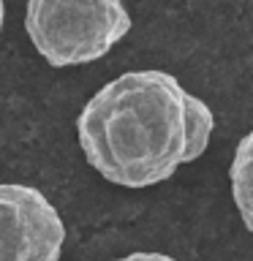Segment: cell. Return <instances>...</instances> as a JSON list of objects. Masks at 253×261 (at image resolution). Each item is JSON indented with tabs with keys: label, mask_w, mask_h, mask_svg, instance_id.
<instances>
[{
	"label": "cell",
	"mask_w": 253,
	"mask_h": 261,
	"mask_svg": "<svg viewBox=\"0 0 253 261\" xmlns=\"http://www.w3.org/2000/svg\"><path fill=\"white\" fill-rule=\"evenodd\" d=\"M185 95L166 71H128L104 85L77 117L87 163L122 188H150L185 163Z\"/></svg>",
	"instance_id": "obj_1"
},
{
	"label": "cell",
	"mask_w": 253,
	"mask_h": 261,
	"mask_svg": "<svg viewBox=\"0 0 253 261\" xmlns=\"http://www.w3.org/2000/svg\"><path fill=\"white\" fill-rule=\"evenodd\" d=\"M24 30L52 68L104 57L131 33L122 0H28Z\"/></svg>",
	"instance_id": "obj_2"
},
{
	"label": "cell",
	"mask_w": 253,
	"mask_h": 261,
	"mask_svg": "<svg viewBox=\"0 0 253 261\" xmlns=\"http://www.w3.org/2000/svg\"><path fill=\"white\" fill-rule=\"evenodd\" d=\"M65 223L38 188L0 182V261H60Z\"/></svg>",
	"instance_id": "obj_3"
},
{
	"label": "cell",
	"mask_w": 253,
	"mask_h": 261,
	"mask_svg": "<svg viewBox=\"0 0 253 261\" xmlns=\"http://www.w3.org/2000/svg\"><path fill=\"white\" fill-rule=\"evenodd\" d=\"M229 179H232L234 207L240 212L245 228L253 231V128L237 144L232 169H229Z\"/></svg>",
	"instance_id": "obj_4"
},
{
	"label": "cell",
	"mask_w": 253,
	"mask_h": 261,
	"mask_svg": "<svg viewBox=\"0 0 253 261\" xmlns=\"http://www.w3.org/2000/svg\"><path fill=\"white\" fill-rule=\"evenodd\" d=\"M212 128H215V114L201 98L188 93L185 95V163L196 161L207 150Z\"/></svg>",
	"instance_id": "obj_5"
},
{
	"label": "cell",
	"mask_w": 253,
	"mask_h": 261,
	"mask_svg": "<svg viewBox=\"0 0 253 261\" xmlns=\"http://www.w3.org/2000/svg\"><path fill=\"white\" fill-rule=\"evenodd\" d=\"M114 261H177V258L166 256V253H131V256H122Z\"/></svg>",
	"instance_id": "obj_6"
},
{
	"label": "cell",
	"mask_w": 253,
	"mask_h": 261,
	"mask_svg": "<svg viewBox=\"0 0 253 261\" xmlns=\"http://www.w3.org/2000/svg\"><path fill=\"white\" fill-rule=\"evenodd\" d=\"M3 19H6V0H0V33H3Z\"/></svg>",
	"instance_id": "obj_7"
}]
</instances>
